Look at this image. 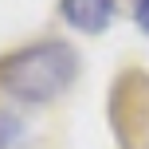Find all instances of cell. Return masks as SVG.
Listing matches in <instances>:
<instances>
[{
	"label": "cell",
	"mask_w": 149,
	"mask_h": 149,
	"mask_svg": "<svg viewBox=\"0 0 149 149\" xmlns=\"http://www.w3.org/2000/svg\"><path fill=\"white\" fill-rule=\"evenodd\" d=\"M79 55L63 39H39L0 59V90L20 102H51L74 82Z\"/></svg>",
	"instance_id": "cell-1"
},
{
	"label": "cell",
	"mask_w": 149,
	"mask_h": 149,
	"mask_svg": "<svg viewBox=\"0 0 149 149\" xmlns=\"http://www.w3.org/2000/svg\"><path fill=\"white\" fill-rule=\"evenodd\" d=\"M20 137V126H16V118H0V149H8Z\"/></svg>",
	"instance_id": "cell-4"
},
{
	"label": "cell",
	"mask_w": 149,
	"mask_h": 149,
	"mask_svg": "<svg viewBox=\"0 0 149 149\" xmlns=\"http://www.w3.org/2000/svg\"><path fill=\"white\" fill-rule=\"evenodd\" d=\"M59 12H63V20H67L74 31L98 36V31L110 28L114 0H59Z\"/></svg>",
	"instance_id": "cell-3"
},
{
	"label": "cell",
	"mask_w": 149,
	"mask_h": 149,
	"mask_svg": "<svg viewBox=\"0 0 149 149\" xmlns=\"http://www.w3.org/2000/svg\"><path fill=\"white\" fill-rule=\"evenodd\" d=\"M110 118L126 149H137L141 141L149 145V79L141 71H126L118 79L110 98Z\"/></svg>",
	"instance_id": "cell-2"
},
{
	"label": "cell",
	"mask_w": 149,
	"mask_h": 149,
	"mask_svg": "<svg viewBox=\"0 0 149 149\" xmlns=\"http://www.w3.org/2000/svg\"><path fill=\"white\" fill-rule=\"evenodd\" d=\"M134 20H137V28L149 36V0H137V12H134Z\"/></svg>",
	"instance_id": "cell-5"
}]
</instances>
